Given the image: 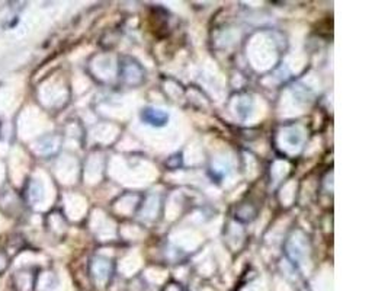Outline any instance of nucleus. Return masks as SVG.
<instances>
[{"mask_svg": "<svg viewBox=\"0 0 388 291\" xmlns=\"http://www.w3.org/2000/svg\"><path fill=\"white\" fill-rule=\"evenodd\" d=\"M141 121L151 127H164L169 122V114L156 108H144L141 111Z\"/></svg>", "mask_w": 388, "mask_h": 291, "instance_id": "obj_1", "label": "nucleus"}]
</instances>
